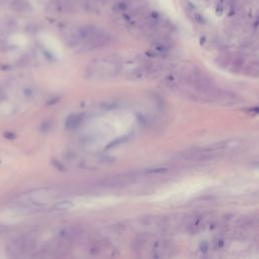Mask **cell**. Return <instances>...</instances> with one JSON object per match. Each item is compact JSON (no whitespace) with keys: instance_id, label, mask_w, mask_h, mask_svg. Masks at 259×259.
<instances>
[{"instance_id":"6da1fadb","label":"cell","mask_w":259,"mask_h":259,"mask_svg":"<svg viewBox=\"0 0 259 259\" xmlns=\"http://www.w3.org/2000/svg\"><path fill=\"white\" fill-rule=\"evenodd\" d=\"M121 63L116 56H103L95 59L86 69V76L92 80H106L120 72Z\"/></svg>"},{"instance_id":"7a4b0ae2","label":"cell","mask_w":259,"mask_h":259,"mask_svg":"<svg viewBox=\"0 0 259 259\" xmlns=\"http://www.w3.org/2000/svg\"><path fill=\"white\" fill-rule=\"evenodd\" d=\"M131 177L128 176H115L111 177V178H107L105 180L102 181V185L104 187H121V186H125L127 184H129L131 182Z\"/></svg>"},{"instance_id":"3957f363","label":"cell","mask_w":259,"mask_h":259,"mask_svg":"<svg viewBox=\"0 0 259 259\" xmlns=\"http://www.w3.org/2000/svg\"><path fill=\"white\" fill-rule=\"evenodd\" d=\"M10 8L15 12H24L29 8V5L24 0H12L10 3Z\"/></svg>"},{"instance_id":"277c9868","label":"cell","mask_w":259,"mask_h":259,"mask_svg":"<svg viewBox=\"0 0 259 259\" xmlns=\"http://www.w3.org/2000/svg\"><path fill=\"white\" fill-rule=\"evenodd\" d=\"M81 121V116L78 115L71 116L70 117H68V120L66 121V128L68 130H73L76 129L77 127L80 125Z\"/></svg>"},{"instance_id":"5b68a950","label":"cell","mask_w":259,"mask_h":259,"mask_svg":"<svg viewBox=\"0 0 259 259\" xmlns=\"http://www.w3.org/2000/svg\"><path fill=\"white\" fill-rule=\"evenodd\" d=\"M73 207V203H71L70 202H58L54 208H56V210H60V211H65V210H68V208H71Z\"/></svg>"},{"instance_id":"8992f818","label":"cell","mask_w":259,"mask_h":259,"mask_svg":"<svg viewBox=\"0 0 259 259\" xmlns=\"http://www.w3.org/2000/svg\"><path fill=\"white\" fill-rule=\"evenodd\" d=\"M3 137L7 140H13L15 138V135L13 134L12 132H5V133L3 134Z\"/></svg>"}]
</instances>
